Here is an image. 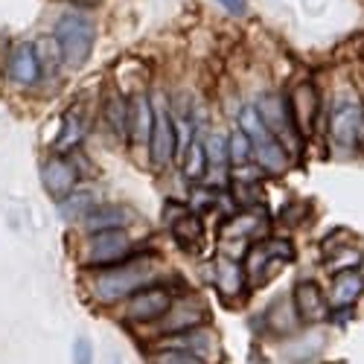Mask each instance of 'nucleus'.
Listing matches in <instances>:
<instances>
[{"instance_id":"obj_26","label":"nucleus","mask_w":364,"mask_h":364,"mask_svg":"<svg viewBox=\"0 0 364 364\" xmlns=\"http://www.w3.org/2000/svg\"><path fill=\"white\" fill-rule=\"evenodd\" d=\"M268 262H271V257H268L265 245H254V248L245 254V274H248L254 283L265 280V265H268Z\"/></svg>"},{"instance_id":"obj_21","label":"nucleus","mask_w":364,"mask_h":364,"mask_svg":"<svg viewBox=\"0 0 364 364\" xmlns=\"http://www.w3.org/2000/svg\"><path fill=\"white\" fill-rule=\"evenodd\" d=\"M181 166H184V175H187L190 181H201V178L207 175V169H210L204 143L193 140V143L184 149V155H181Z\"/></svg>"},{"instance_id":"obj_31","label":"nucleus","mask_w":364,"mask_h":364,"mask_svg":"<svg viewBox=\"0 0 364 364\" xmlns=\"http://www.w3.org/2000/svg\"><path fill=\"white\" fill-rule=\"evenodd\" d=\"M70 4H73L76 9H94V6L102 4V0H70Z\"/></svg>"},{"instance_id":"obj_4","label":"nucleus","mask_w":364,"mask_h":364,"mask_svg":"<svg viewBox=\"0 0 364 364\" xmlns=\"http://www.w3.org/2000/svg\"><path fill=\"white\" fill-rule=\"evenodd\" d=\"M329 140L341 151H353L364 143V102L347 97L329 114Z\"/></svg>"},{"instance_id":"obj_30","label":"nucleus","mask_w":364,"mask_h":364,"mask_svg":"<svg viewBox=\"0 0 364 364\" xmlns=\"http://www.w3.org/2000/svg\"><path fill=\"white\" fill-rule=\"evenodd\" d=\"M216 4H219L228 15H233V18H245V15H248V0H216Z\"/></svg>"},{"instance_id":"obj_3","label":"nucleus","mask_w":364,"mask_h":364,"mask_svg":"<svg viewBox=\"0 0 364 364\" xmlns=\"http://www.w3.org/2000/svg\"><path fill=\"white\" fill-rule=\"evenodd\" d=\"M53 38L62 50V65L65 68H82L97 44V23L85 12H68L55 21Z\"/></svg>"},{"instance_id":"obj_29","label":"nucleus","mask_w":364,"mask_h":364,"mask_svg":"<svg viewBox=\"0 0 364 364\" xmlns=\"http://www.w3.org/2000/svg\"><path fill=\"white\" fill-rule=\"evenodd\" d=\"M90 361H94V347H90V341L82 336L73 344V364H90Z\"/></svg>"},{"instance_id":"obj_20","label":"nucleus","mask_w":364,"mask_h":364,"mask_svg":"<svg viewBox=\"0 0 364 364\" xmlns=\"http://www.w3.org/2000/svg\"><path fill=\"white\" fill-rule=\"evenodd\" d=\"M265 321H268V329H274L277 336H291V332L297 329V321H300L294 300L277 297L274 303H271V309L265 312Z\"/></svg>"},{"instance_id":"obj_14","label":"nucleus","mask_w":364,"mask_h":364,"mask_svg":"<svg viewBox=\"0 0 364 364\" xmlns=\"http://www.w3.org/2000/svg\"><path fill=\"white\" fill-rule=\"evenodd\" d=\"M364 291V274L358 268L353 271H338L336 280H332V291H329V303L336 309H350L353 303L361 297Z\"/></svg>"},{"instance_id":"obj_16","label":"nucleus","mask_w":364,"mask_h":364,"mask_svg":"<svg viewBox=\"0 0 364 364\" xmlns=\"http://www.w3.org/2000/svg\"><path fill=\"white\" fill-rule=\"evenodd\" d=\"M151 129H155V105L146 94H134L132 97V132L129 140L132 143H149L151 140Z\"/></svg>"},{"instance_id":"obj_12","label":"nucleus","mask_w":364,"mask_h":364,"mask_svg":"<svg viewBox=\"0 0 364 364\" xmlns=\"http://www.w3.org/2000/svg\"><path fill=\"white\" fill-rule=\"evenodd\" d=\"M289 102V114L294 119V129L300 132V137H306L312 132V123H315V114H318V94L312 85H300L294 87L291 94L286 97Z\"/></svg>"},{"instance_id":"obj_24","label":"nucleus","mask_w":364,"mask_h":364,"mask_svg":"<svg viewBox=\"0 0 364 364\" xmlns=\"http://www.w3.org/2000/svg\"><path fill=\"white\" fill-rule=\"evenodd\" d=\"M228 143H230V164L233 166H248L251 161H254V143H251V137L242 132V129H236L233 134H228Z\"/></svg>"},{"instance_id":"obj_1","label":"nucleus","mask_w":364,"mask_h":364,"mask_svg":"<svg viewBox=\"0 0 364 364\" xmlns=\"http://www.w3.org/2000/svg\"><path fill=\"white\" fill-rule=\"evenodd\" d=\"M155 277L158 274H155V262H151V257L137 254L126 262H119V265L100 268L94 274V280H90V294H94V300L102 303V306H111V303L129 300L140 289L158 283Z\"/></svg>"},{"instance_id":"obj_9","label":"nucleus","mask_w":364,"mask_h":364,"mask_svg":"<svg viewBox=\"0 0 364 364\" xmlns=\"http://www.w3.org/2000/svg\"><path fill=\"white\" fill-rule=\"evenodd\" d=\"M79 169L73 161H68L65 155H53L44 161L41 166V184L47 190L50 198L55 201H65L68 196H73L79 190Z\"/></svg>"},{"instance_id":"obj_19","label":"nucleus","mask_w":364,"mask_h":364,"mask_svg":"<svg viewBox=\"0 0 364 364\" xmlns=\"http://www.w3.org/2000/svg\"><path fill=\"white\" fill-rule=\"evenodd\" d=\"M172 239H175L184 251H190V254L198 251L201 242H204V225H201V219L187 210L184 216H178V219L172 222Z\"/></svg>"},{"instance_id":"obj_17","label":"nucleus","mask_w":364,"mask_h":364,"mask_svg":"<svg viewBox=\"0 0 364 364\" xmlns=\"http://www.w3.org/2000/svg\"><path fill=\"white\" fill-rule=\"evenodd\" d=\"M245 265H239V259L233 257H222L216 262V286L222 291V297H236L242 294V289H245Z\"/></svg>"},{"instance_id":"obj_2","label":"nucleus","mask_w":364,"mask_h":364,"mask_svg":"<svg viewBox=\"0 0 364 364\" xmlns=\"http://www.w3.org/2000/svg\"><path fill=\"white\" fill-rule=\"evenodd\" d=\"M239 129L245 132L254 143V161L259 164L262 172L268 175H280L289 169V151L283 140L265 126V119L257 105H245L239 111Z\"/></svg>"},{"instance_id":"obj_11","label":"nucleus","mask_w":364,"mask_h":364,"mask_svg":"<svg viewBox=\"0 0 364 364\" xmlns=\"http://www.w3.org/2000/svg\"><path fill=\"white\" fill-rule=\"evenodd\" d=\"M129 222H132V210H126L123 204H97L82 219V228L87 236H97L108 230H123Z\"/></svg>"},{"instance_id":"obj_25","label":"nucleus","mask_w":364,"mask_h":364,"mask_svg":"<svg viewBox=\"0 0 364 364\" xmlns=\"http://www.w3.org/2000/svg\"><path fill=\"white\" fill-rule=\"evenodd\" d=\"M204 149H207L210 166H228L230 164V143H228L225 134H210L207 143H204Z\"/></svg>"},{"instance_id":"obj_27","label":"nucleus","mask_w":364,"mask_h":364,"mask_svg":"<svg viewBox=\"0 0 364 364\" xmlns=\"http://www.w3.org/2000/svg\"><path fill=\"white\" fill-rule=\"evenodd\" d=\"M151 364H207V361L187 350H155Z\"/></svg>"},{"instance_id":"obj_15","label":"nucleus","mask_w":364,"mask_h":364,"mask_svg":"<svg viewBox=\"0 0 364 364\" xmlns=\"http://www.w3.org/2000/svg\"><path fill=\"white\" fill-rule=\"evenodd\" d=\"M216 341L213 336H210L207 329H190V332H181V336H169V338H161L158 341V350H187V353H196L201 355L204 361L210 358V353H213Z\"/></svg>"},{"instance_id":"obj_18","label":"nucleus","mask_w":364,"mask_h":364,"mask_svg":"<svg viewBox=\"0 0 364 364\" xmlns=\"http://www.w3.org/2000/svg\"><path fill=\"white\" fill-rule=\"evenodd\" d=\"M102 114H105V123L108 129L119 137V140H129V132H132V102L123 100L119 94H111L102 105Z\"/></svg>"},{"instance_id":"obj_10","label":"nucleus","mask_w":364,"mask_h":364,"mask_svg":"<svg viewBox=\"0 0 364 364\" xmlns=\"http://www.w3.org/2000/svg\"><path fill=\"white\" fill-rule=\"evenodd\" d=\"M6 76L15 85H23V87H33V85L41 82L44 68H41V58H38L36 44H18L12 50L9 65H6Z\"/></svg>"},{"instance_id":"obj_7","label":"nucleus","mask_w":364,"mask_h":364,"mask_svg":"<svg viewBox=\"0 0 364 364\" xmlns=\"http://www.w3.org/2000/svg\"><path fill=\"white\" fill-rule=\"evenodd\" d=\"M178 155V123L166 108H155V129L149 140V161L155 169H164Z\"/></svg>"},{"instance_id":"obj_8","label":"nucleus","mask_w":364,"mask_h":364,"mask_svg":"<svg viewBox=\"0 0 364 364\" xmlns=\"http://www.w3.org/2000/svg\"><path fill=\"white\" fill-rule=\"evenodd\" d=\"M207 321V309L198 297H181L172 303V309L155 323L158 326V336L169 338V336H181V332H190L198 329Z\"/></svg>"},{"instance_id":"obj_13","label":"nucleus","mask_w":364,"mask_h":364,"mask_svg":"<svg viewBox=\"0 0 364 364\" xmlns=\"http://www.w3.org/2000/svg\"><path fill=\"white\" fill-rule=\"evenodd\" d=\"M294 306H297L300 321H309V323H318L329 315V303L315 280H300L294 286Z\"/></svg>"},{"instance_id":"obj_23","label":"nucleus","mask_w":364,"mask_h":364,"mask_svg":"<svg viewBox=\"0 0 364 364\" xmlns=\"http://www.w3.org/2000/svg\"><path fill=\"white\" fill-rule=\"evenodd\" d=\"M85 134V114L82 108H70L62 119V132H58V149H73Z\"/></svg>"},{"instance_id":"obj_28","label":"nucleus","mask_w":364,"mask_h":364,"mask_svg":"<svg viewBox=\"0 0 364 364\" xmlns=\"http://www.w3.org/2000/svg\"><path fill=\"white\" fill-rule=\"evenodd\" d=\"M265 245V251H268V257L271 259H280V262H291L294 259V245L289 239H268V242H262Z\"/></svg>"},{"instance_id":"obj_22","label":"nucleus","mask_w":364,"mask_h":364,"mask_svg":"<svg viewBox=\"0 0 364 364\" xmlns=\"http://www.w3.org/2000/svg\"><path fill=\"white\" fill-rule=\"evenodd\" d=\"M97 204L100 201H97V196L90 193V190H76L65 201H58V213H62L65 219H85Z\"/></svg>"},{"instance_id":"obj_6","label":"nucleus","mask_w":364,"mask_h":364,"mask_svg":"<svg viewBox=\"0 0 364 364\" xmlns=\"http://www.w3.org/2000/svg\"><path fill=\"white\" fill-rule=\"evenodd\" d=\"M172 291L161 283H151L146 289H140L137 294H132L123 306V318L129 323H158L169 309H172Z\"/></svg>"},{"instance_id":"obj_5","label":"nucleus","mask_w":364,"mask_h":364,"mask_svg":"<svg viewBox=\"0 0 364 364\" xmlns=\"http://www.w3.org/2000/svg\"><path fill=\"white\" fill-rule=\"evenodd\" d=\"M140 251H134V242L129 239L126 230H108V233H97L87 239L85 248V265L87 268H111L119 265L132 257H137Z\"/></svg>"}]
</instances>
